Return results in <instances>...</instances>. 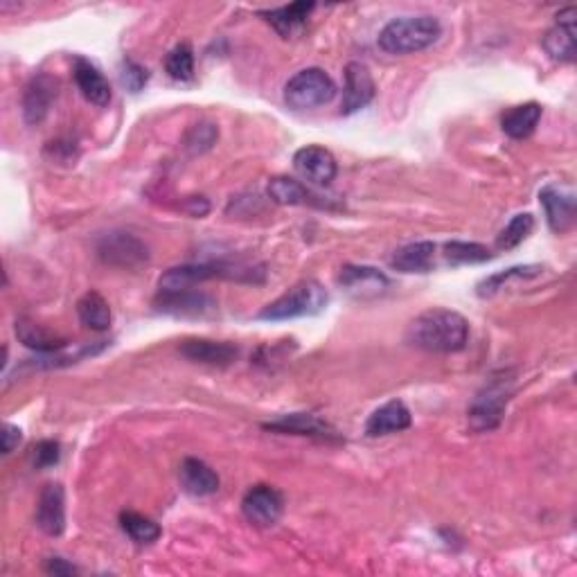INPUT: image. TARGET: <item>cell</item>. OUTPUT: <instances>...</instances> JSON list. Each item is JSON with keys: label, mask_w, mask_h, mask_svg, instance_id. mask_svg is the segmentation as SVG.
Masks as SVG:
<instances>
[{"label": "cell", "mask_w": 577, "mask_h": 577, "mask_svg": "<svg viewBox=\"0 0 577 577\" xmlns=\"http://www.w3.org/2000/svg\"><path fill=\"white\" fill-rule=\"evenodd\" d=\"M120 526L136 544H154V541L163 535V530L156 521L138 512H122Z\"/></svg>", "instance_id": "cell-30"}, {"label": "cell", "mask_w": 577, "mask_h": 577, "mask_svg": "<svg viewBox=\"0 0 577 577\" xmlns=\"http://www.w3.org/2000/svg\"><path fill=\"white\" fill-rule=\"evenodd\" d=\"M16 336L25 345V348L37 350L39 354H50L68 348V341L61 336L52 334L46 327L30 321V318H19L16 321Z\"/></svg>", "instance_id": "cell-25"}, {"label": "cell", "mask_w": 577, "mask_h": 577, "mask_svg": "<svg viewBox=\"0 0 577 577\" xmlns=\"http://www.w3.org/2000/svg\"><path fill=\"white\" fill-rule=\"evenodd\" d=\"M73 77H75L77 88L86 97V102H91L95 106H106L111 102L109 79H106L102 75V70L97 68L95 64H91L88 59H84V57L75 59Z\"/></svg>", "instance_id": "cell-19"}, {"label": "cell", "mask_w": 577, "mask_h": 577, "mask_svg": "<svg viewBox=\"0 0 577 577\" xmlns=\"http://www.w3.org/2000/svg\"><path fill=\"white\" fill-rule=\"evenodd\" d=\"M46 571L52 575H75L77 568L73 564H68L66 559L61 557H50L48 564H46Z\"/></svg>", "instance_id": "cell-39"}, {"label": "cell", "mask_w": 577, "mask_h": 577, "mask_svg": "<svg viewBox=\"0 0 577 577\" xmlns=\"http://www.w3.org/2000/svg\"><path fill=\"white\" fill-rule=\"evenodd\" d=\"M541 106L537 102H526L510 109L508 113H503L501 118V129L505 136H510L514 140H523L535 133L537 124L541 120Z\"/></svg>", "instance_id": "cell-26"}, {"label": "cell", "mask_w": 577, "mask_h": 577, "mask_svg": "<svg viewBox=\"0 0 577 577\" xmlns=\"http://www.w3.org/2000/svg\"><path fill=\"white\" fill-rule=\"evenodd\" d=\"M413 415L408 411V406L402 399H390V402L381 404L377 411H372L366 420V436L368 438H381V436H393V433L411 429Z\"/></svg>", "instance_id": "cell-16"}, {"label": "cell", "mask_w": 577, "mask_h": 577, "mask_svg": "<svg viewBox=\"0 0 577 577\" xmlns=\"http://www.w3.org/2000/svg\"><path fill=\"white\" fill-rule=\"evenodd\" d=\"M120 82L129 93H140L149 82V70L133 59H124L120 66Z\"/></svg>", "instance_id": "cell-34"}, {"label": "cell", "mask_w": 577, "mask_h": 577, "mask_svg": "<svg viewBox=\"0 0 577 577\" xmlns=\"http://www.w3.org/2000/svg\"><path fill=\"white\" fill-rule=\"evenodd\" d=\"M61 458V447L55 440H41L37 447H34V465L39 469L55 467Z\"/></svg>", "instance_id": "cell-35"}, {"label": "cell", "mask_w": 577, "mask_h": 577, "mask_svg": "<svg viewBox=\"0 0 577 577\" xmlns=\"http://www.w3.org/2000/svg\"><path fill=\"white\" fill-rule=\"evenodd\" d=\"M46 154H50L52 161H57V163H70L77 156V147H75V142L57 140V142H50Z\"/></svg>", "instance_id": "cell-36"}, {"label": "cell", "mask_w": 577, "mask_h": 577, "mask_svg": "<svg viewBox=\"0 0 577 577\" xmlns=\"http://www.w3.org/2000/svg\"><path fill=\"white\" fill-rule=\"evenodd\" d=\"M336 95L334 79L323 68H305L284 84V102L294 111L318 109Z\"/></svg>", "instance_id": "cell-5"}, {"label": "cell", "mask_w": 577, "mask_h": 577, "mask_svg": "<svg viewBox=\"0 0 577 577\" xmlns=\"http://www.w3.org/2000/svg\"><path fill=\"white\" fill-rule=\"evenodd\" d=\"M269 192L271 201L280 203V206H312V208H330V203L323 201L318 194L312 190H307V185H303L296 179H289V176H275L269 181Z\"/></svg>", "instance_id": "cell-21"}, {"label": "cell", "mask_w": 577, "mask_h": 577, "mask_svg": "<svg viewBox=\"0 0 577 577\" xmlns=\"http://www.w3.org/2000/svg\"><path fill=\"white\" fill-rule=\"evenodd\" d=\"M575 19V7H566L557 14L555 28L548 30L544 37V50L550 59L562 61V64L575 61Z\"/></svg>", "instance_id": "cell-17"}, {"label": "cell", "mask_w": 577, "mask_h": 577, "mask_svg": "<svg viewBox=\"0 0 577 577\" xmlns=\"http://www.w3.org/2000/svg\"><path fill=\"white\" fill-rule=\"evenodd\" d=\"M167 75L176 82H190L194 77V50L190 43H179L165 59Z\"/></svg>", "instance_id": "cell-32"}, {"label": "cell", "mask_w": 577, "mask_h": 577, "mask_svg": "<svg viewBox=\"0 0 577 577\" xmlns=\"http://www.w3.org/2000/svg\"><path fill=\"white\" fill-rule=\"evenodd\" d=\"M106 341H95V343H79L75 345V350H59V352H50V354H39L37 359H30L23 363V368L30 370H52V368H66L73 366V363L84 361L88 357H95L106 350Z\"/></svg>", "instance_id": "cell-24"}, {"label": "cell", "mask_w": 577, "mask_h": 577, "mask_svg": "<svg viewBox=\"0 0 577 577\" xmlns=\"http://www.w3.org/2000/svg\"><path fill=\"white\" fill-rule=\"evenodd\" d=\"M242 512L248 523L257 528H271L284 512L282 494L271 485H255L244 494Z\"/></svg>", "instance_id": "cell-9"}, {"label": "cell", "mask_w": 577, "mask_h": 577, "mask_svg": "<svg viewBox=\"0 0 577 577\" xmlns=\"http://www.w3.org/2000/svg\"><path fill=\"white\" fill-rule=\"evenodd\" d=\"M442 37V25L436 16H399L384 25L377 43L386 55H413L431 48Z\"/></svg>", "instance_id": "cell-2"}, {"label": "cell", "mask_w": 577, "mask_h": 577, "mask_svg": "<svg viewBox=\"0 0 577 577\" xmlns=\"http://www.w3.org/2000/svg\"><path fill=\"white\" fill-rule=\"evenodd\" d=\"M377 93L375 79H372L368 66L359 64V61H350L345 66V88H343V104L341 113L352 115L372 102V97Z\"/></svg>", "instance_id": "cell-13"}, {"label": "cell", "mask_w": 577, "mask_h": 577, "mask_svg": "<svg viewBox=\"0 0 577 577\" xmlns=\"http://www.w3.org/2000/svg\"><path fill=\"white\" fill-rule=\"evenodd\" d=\"M541 271H544V266H539V264L512 266V269H508V271H499V273L490 275V278L478 282L476 294H478V298H492L494 294H499L501 289H505V284L508 282L537 278V275H541Z\"/></svg>", "instance_id": "cell-28"}, {"label": "cell", "mask_w": 577, "mask_h": 577, "mask_svg": "<svg viewBox=\"0 0 577 577\" xmlns=\"http://www.w3.org/2000/svg\"><path fill=\"white\" fill-rule=\"evenodd\" d=\"M512 395H514V379H510L505 372L501 377H494L490 384L474 397L472 406H469L467 411L469 429L476 433H485L494 431L496 426H501L505 408H508Z\"/></svg>", "instance_id": "cell-4"}, {"label": "cell", "mask_w": 577, "mask_h": 577, "mask_svg": "<svg viewBox=\"0 0 577 577\" xmlns=\"http://www.w3.org/2000/svg\"><path fill=\"white\" fill-rule=\"evenodd\" d=\"M37 526L48 537H59L66 530V494L59 483H48L39 494Z\"/></svg>", "instance_id": "cell-14"}, {"label": "cell", "mask_w": 577, "mask_h": 577, "mask_svg": "<svg viewBox=\"0 0 577 577\" xmlns=\"http://www.w3.org/2000/svg\"><path fill=\"white\" fill-rule=\"evenodd\" d=\"M539 203L544 206L546 221L553 233L564 235L575 226L577 199L573 188L568 185L550 183L539 190Z\"/></svg>", "instance_id": "cell-7"}, {"label": "cell", "mask_w": 577, "mask_h": 577, "mask_svg": "<svg viewBox=\"0 0 577 577\" xmlns=\"http://www.w3.org/2000/svg\"><path fill=\"white\" fill-rule=\"evenodd\" d=\"M294 170L298 172L300 179H305L307 183L318 185V188H327V185H332V181L336 179V174H339V165H336V158L330 149L307 145L296 152Z\"/></svg>", "instance_id": "cell-11"}, {"label": "cell", "mask_w": 577, "mask_h": 577, "mask_svg": "<svg viewBox=\"0 0 577 577\" xmlns=\"http://www.w3.org/2000/svg\"><path fill=\"white\" fill-rule=\"evenodd\" d=\"M330 303V296L321 282L303 280L282 294L271 305H266L257 318L260 321H291V318L316 316Z\"/></svg>", "instance_id": "cell-3"}, {"label": "cell", "mask_w": 577, "mask_h": 577, "mask_svg": "<svg viewBox=\"0 0 577 577\" xmlns=\"http://www.w3.org/2000/svg\"><path fill=\"white\" fill-rule=\"evenodd\" d=\"M266 431H278V433H291V436H307L325 442H341V436L334 431L332 424H327L321 417L312 413H289L280 415L278 420L264 422Z\"/></svg>", "instance_id": "cell-12"}, {"label": "cell", "mask_w": 577, "mask_h": 577, "mask_svg": "<svg viewBox=\"0 0 577 577\" xmlns=\"http://www.w3.org/2000/svg\"><path fill=\"white\" fill-rule=\"evenodd\" d=\"M219 136V129L212 122H201L194 124V127L185 133V149L190 154H203L215 145V140Z\"/></svg>", "instance_id": "cell-33"}, {"label": "cell", "mask_w": 577, "mask_h": 577, "mask_svg": "<svg viewBox=\"0 0 577 577\" xmlns=\"http://www.w3.org/2000/svg\"><path fill=\"white\" fill-rule=\"evenodd\" d=\"M314 10H316L314 3H291V5L278 7V10L260 12V16H264V21L269 23L271 28L280 34V37L291 39L303 32L309 14H312Z\"/></svg>", "instance_id": "cell-23"}, {"label": "cell", "mask_w": 577, "mask_h": 577, "mask_svg": "<svg viewBox=\"0 0 577 577\" xmlns=\"http://www.w3.org/2000/svg\"><path fill=\"white\" fill-rule=\"evenodd\" d=\"M183 210L192 217H206L210 212V203H208V199H203V197H190L188 201L183 203Z\"/></svg>", "instance_id": "cell-38"}, {"label": "cell", "mask_w": 577, "mask_h": 577, "mask_svg": "<svg viewBox=\"0 0 577 577\" xmlns=\"http://www.w3.org/2000/svg\"><path fill=\"white\" fill-rule=\"evenodd\" d=\"M156 312L176 318H203L217 312V300L203 291H161L154 300Z\"/></svg>", "instance_id": "cell-10"}, {"label": "cell", "mask_w": 577, "mask_h": 577, "mask_svg": "<svg viewBox=\"0 0 577 577\" xmlns=\"http://www.w3.org/2000/svg\"><path fill=\"white\" fill-rule=\"evenodd\" d=\"M57 97V79L50 75L32 77L23 93V118L28 124H39L46 120V115L52 109V102Z\"/></svg>", "instance_id": "cell-18"}, {"label": "cell", "mask_w": 577, "mask_h": 577, "mask_svg": "<svg viewBox=\"0 0 577 577\" xmlns=\"http://www.w3.org/2000/svg\"><path fill=\"white\" fill-rule=\"evenodd\" d=\"M406 341L424 352L454 354L467 348L469 323L454 309H429L413 318L406 330Z\"/></svg>", "instance_id": "cell-1"}, {"label": "cell", "mask_w": 577, "mask_h": 577, "mask_svg": "<svg viewBox=\"0 0 577 577\" xmlns=\"http://www.w3.org/2000/svg\"><path fill=\"white\" fill-rule=\"evenodd\" d=\"M336 282L354 300H375L386 294L390 284L384 273L366 264H345Z\"/></svg>", "instance_id": "cell-8"}, {"label": "cell", "mask_w": 577, "mask_h": 577, "mask_svg": "<svg viewBox=\"0 0 577 577\" xmlns=\"http://www.w3.org/2000/svg\"><path fill=\"white\" fill-rule=\"evenodd\" d=\"M438 244L433 242H413L397 248L390 257V266L399 273H429L436 269Z\"/></svg>", "instance_id": "cell-22"}, {"label": "cell", "mask_w": 577, "mask_h": 577, "mask_svg": "<svg viewBox=\"0 0 577 577\" xmlns=\"http://www.w3.org/2000/svg\"><path fill=\"white\" fill-rule=\"evenodd\" d=\"M445 264L449 266H463V264H481L492 260V251L483 244L476 242H447L445 244Z\"/></svg>", "instance_id": "cell-29"}, {"label": "cell", "mask_w": 577, "mask_h": 577, "mask_svg": "<svg viewBox=\"0 0 577 577\" xmlns=\"http://www.w3.org/2000/svg\"><path fill=\"white\" fill-rule=\"evenodd\" d=\"M179 478H181L183 492L190 496H197V499L217 494L219 490L217 472L199 458H185L179 469Z\"/></svg>", "instance_id": "cell-20"}, {"label": "cell", "mask_w": 577, "mask_h": 577, "mask_svg": "<svg viewBox=\"0 0 577 577\" xmlns=\"http://www.w3.org/2000/svg\"><path fill=\"white\" fill-rule=\"evenodd\" d=\"M532 228H535V217L530 215V212H521V215H514L508 226H505L499 237H496V248L499 251H512V248H517L519 244H523L528 239V235L532 233Z\"/></svg>", "instance_id": "cell-31"}, {"label": "cell", "mask_w": 577, "mask_h": 577, "mask_svg": "<svg viewBox=\"0 0 577 577\" xmlns=\"http://www.w3.org/2000/svg\"><path fill=\"white\" fill-rule=\"evenodd\" d=\"M97 257L104 264L115 266V269L138 271L149 264L152 253H149V246L133 233L111 230V233L102 235L100 242H97Z\"/></svg>", "instance_id": "cell-6"}, {"label": "cell", "mask_w": 577, "mask_h": 577, "mask_svg": "<svg viewBox=\"0 0 577 577\" xmlns=\"http://www.w3.org/2000/svg\"><path fill=\"white\" fill-rule=\"evenodd\" d=\"M77 316L82 325H86L88 330L93 332H106L113 321L109 303H106V298L97 294V291H88V294L77 300Z\"/></svg>", "instance_id": "cell-27"}, {"label": "cell", "mask_w": 577, "mask_h": 577, "mask_svg": "<svg viewBox=\"0 0 577 577\" xmlns=\"http://www.w3.org/2000/svg\"><path fill=\"white\" fill-rule=\"evenodd\" d=\"M181 354L185 359L201 366L212 368H228L233 366L239 357V348L228 341H210V339H188L181 343Z\"/></svg>", "instance_id": "cell-15"}, {"label": "cell", "mask_w": 577, "mask_h": 577, "mask_svg": "<svg viewBox=\"0 0 577 577\" xmlns=\"http://www.w3.org/2000/svg\"><path fill=\"white\" fill-rule=\"evenodd\" d=\"M21 440H23V431L19 429V426L5 422L3 424V454L10 456L12 451L21 445Z\"/></svg>", "instance_id": "cell-37"}]
</instances>
